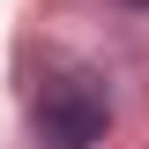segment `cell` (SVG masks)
I'll return each instance as SVG.
<instances>
[{
  "instance_id": "obj_1",
  "label": "cell",
  "mask_w": 149,
  "mask_h": 149,
  "mask_svg": "<svg viewBox=\"0 0 149 149\" xmlns=\"http://www.w3.org/2000/svg\"><path fill=\"white\" fill-rule=\"evenodd\" d=\"M112 127V97L90 67H67L37 97V149H97Z\"/></svg>"
},
{
  "instance_id": "obj_2",
  "label": "cell",
  "mask_w": 149,
  "mask_h": 149,
  "mask_svg": "<svg viewBox=\"0 0 149 149\" xmlns=\"http://www.w3.org/2000/svg\"><path fill=\"white\" fill-rule=\"evenodd\" d=\"M127 8H149V0H127Z\"/></svg>"
}]
</instances>
